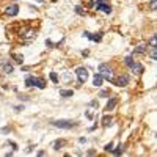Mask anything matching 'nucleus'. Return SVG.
<instances>
[{
  "label": "nucleus",
  "mask_w": 157,
  "mask_h": 157,
  "mask_svg": "<svg viewBox=\"0 0 157 157\" xmlns=\"http://www.w3.org/2000/svg\"><path fill=\"white\" fill-rule=\"evenodd\" d=\"M151 10L155 11V0H152V2H151Z\"/></svg>",
  "instance_id": "obj_26"
},
{
  "label": "nucleus",
  "mask_w": 157,
  "mask_h": 157,
  "mask_svg": "<svg viewBox=\"0 0 157 157\" xmlns=\"http://www.w3.org/2000/svg\"><path fill=\"white\" fill-rule=\"evenodd\" d=\"M85 36L90 38L91 41H101V39H102L101 33H90V32H85Z\"/></svg>",
  "instance_id": "obj_10"
},
{
  "label": "nucleus",
  "mask_w": 157,
  "mask_h": 157,
  "mask_svg": "<svg viewBox=\"0 0 157 157\" xmlns=\"http://www.w3.org/2000/svg\"><path fill=\"white\" fill-rule=\"evenodd\" d=\"M149 44H151V47H152V46H155V36H152V38H151V41H149Z\"/></svg>",
  "instance_id": "obj_25"
},
{
  "label": "nucleus",
  "mask_w": 157,
  "mask_h": 157,
  "mask_svg": "<svg viewBox=\"0 0 157 157\" xmlns=\"http://www.w3.org/2000/svg\"><path fill=\"white\" fill-rule=\"evenodd\" d=\"M50 80L57 83V82H58V75H57L55 72H50Z\"/></svg>",
  "instance_id": "obj_22"
},
{
  "label": "nucleus",
  "mask_w": 157,
  "mask_h": 157,
  "mask_svg": "<svg viewBox=\"0 0 157 157\" xmlns=\"http://www.w3.org/2000/svg\"><path fill=\"white\" fill-rule=\"evenodd\" d=\"M64 145H66V141H64V140H57V141L54 143V149L58 151V149H61Z\"/></svg>",
  "instance_id": "obj_15"
},
{
  "label": "nucleus",
  "mask_w": 157,
  "mask_h": 157,
  "mask_svg": "<svg viewBox=\"0 0 157 157\" xmlns=\"http://www.w3.org/2000/svg\"><path fill=\"white\" fill-rule=\"evenodd\" d=\"M104 149H105V151H112V149H113V143H109V145L104 148Z\"/></svg>",
  "instance_id": "obj_24"
},
{
  "label": "nucleus",
  "mask_w": 157,
  "mask_h": 157,
  "mask_svg": "<svg viewBox=\"0 0 157 157\" xmlns=\"http://www.w3.org/2000/svg\"><path fill=\"white\" fill-rule=\"evenodd\" d=\"M98 74H101L104 78H107L109 82H112L113 78H115V74H113V69L109 66L107 63H102V64H99V68H98Z\"/></svg>",
  "instance_id": "obj_1"
},
{
  "label": "nucleus",
  "mask_w": 157,
  "mask_h": 157,
  "mask_svg": "<svg viewBox=\"0 0 157 157\" xmlns=\"http://www.w3.org/2000/svg\"><path fill=\"white\" fill-rule=\"evenodd\" d=\"M124 63L127 64V66H130V64H132V63H134V60H132V57H130V55H129V57H126V58H124Z\"/></svg>",
  "instance_id": "obj_21"
},
{
  "label": "nucleus",
  "mask_w": 157,
  "mask_h": 157,
  "mask_svg": "<svg viewBox=\"0 0 157 157\" xmlns=\"http://www.w3.org/2000/svg\"><path fill=\"white\" fill-rule=\"evenodd\" d=\"M146 50H148V46H146V44H140V46L135 49V54H145Z\"/></svg>",
  "instance_id": "obj_17"
},
{
  "label": "nucleus",
  "mask_w": 157,
  "mask_h": 157,
  "mask_svg": "<svg viewBox=\"0 0 157 157\" xmlns=\"http://www.w3.org/2000/svg\"><path fill=\"white\" fill-rule=\"evenodd\" d=\"M60 96H63V98L72 96V90H61V91H60Z\"/></svg>",
  "instance_id": "obj_18"
},
{
  "label": "nucleus",
  "mask_w": 157,
  "mask_h": 157,
  "mask_svg": "<svg viewBox=\"0 0 157 157\" xmlns=\"http://www.w3.org/2000/svg\"><path fill=\"white\" fill-rule=\"evenodd\" d=\"M55 127H60V129H72L77 126L75 121H71V120H58V121H52Z\"/></svg>",
  "instance_id": "obj_3"
},
{
  "label": "nucleus",
  "mask_w": 157,
  "mask_h": 157,
  "mask_svg": "<svg viewBox=\"0 0 157 157\" xmlns=\"http://www.w3.org/2000/svg\"><path fill=\"white\" fill-rule=\"evenodd\" d=\"M25 85H27V86H38V88H44V86H46V82H44V78H38V77L29 75L27 78H25Z\"/></svg>",
  "instance_id": "obj_2"
},
{
  "label": "nucleus",
  "mask_w": 157,
  "mask_h": 157,
  "mask_svg": "<svg viewBox=\"0 0 157 157\" xmlns=\"http://www.w3.org/2000/svg\"><path fill=\"white\" fill-rule=\"evenodd\" d=\"M2 69H3L5 74H11V72H13V64H10L8 61H5V63L2 64Z\"/></svg>",
  "instance_id": "obj_12"
},
{
  "label": "nucleus",
  "mask_w": 157,
  "mask_h": 157,
  "mask_svg": "<svg viewBox=\"0 0 157 157\" xmlns=\"http://www.w3.org/2000/svg\"><path fill=\"white\" fill-rule=\"evenodd\" d=\"M75 74H77V78H78V82H80V83H85L88 80V69L86 68H82V66L77 68Z\"/></svg>",
  "instance_id": "obj_5"
},
{
  "label": "nucleus",
  "mask_w": 157,
  "mask_h": 157,
  "mask_svg": "<svg viewBox=\"0 0 157 157\" xmlns=\"http://www.w3.org/2000/svg\"><path fill=\"white\" fill-rule=\"evenodd\" d=\"M116 98H112L109 102H107V105H105V110H113L115 109V105H116Z\"/></svg>",
  "instance_id": "obj_14"
},
{
  "label": "nucleus",
  "mask_w": 157,
  "mask_h": 157,
  "mask_svg": "<svg viewBox=\"0 0 157 157\" xmlns=\"http://www.w3.org/2000/svg\"><path fill=\"white\" fill-rule=\"evenodd\" d=\"M112 151H113V154L120 155V154H123V152H124V146H123V145H120V146H118V149H112Z\"/></svg>",
  "instance_id": "obj_19"
},
{
  "label": "nucleus",
  "mask_w": 157,
  "mask_h": 157,
  "mask_svg": "<svg viewBox=\"0 0 157 157\" xmlns=\"http://www.w3.org/2000/svg\"><path fill=\"white\" fill-rule=\"evenodd\" d=\"M102 80H104V77H102L101 74H96V75L93 77V85H94V86H101V85H102Z\"/></svg>",
  "instance_id": "obj_11"
},
{
  "label": "nucleus",
  "mask_w": 157,
  "mask_h": 157,
  "mask_svg": "<svg viewBox=\"0 0 157 157\" xmlns=\"http://www.w3.org/2000/svg\"><path fill=\"white\" fill-rule=\"evenodd\" d=\"M96 10H101L102 13H105V14H110L112 13V6L105 2V0H98L96 2Z\"/></svg>",
  "instance_id": "obj_4"
},
{
  "label": "nucleus",
  "mask_w": 157,
  "mask_h": 157,
  "mask_svg": "<svg viewBox=\"0 0 157 157\" xmlns=\"http://www.w3.org/2000/svg\"><path fill=\"white\" fill-rule=\"evenodd\" d=\"M13 58H14V61H16V63H22V61H24V57H22V55H19V54H14V55H13Z\"/></svg>",
  "instance_id": "obj_20"
},
{
  "label": "nucleus",
  "mask_w": 157,
  "mask_h": 157,
  "mask_svg": "<svg viewBox=\"0 0 157 157\" xmlns=\"http://www.w3.org/2000/svg\"><path fill=\"white\" fill-rule=\"evenodd\" d=\"M113 82H115V85H118V86H126V85L129 83V75L121 74V75H118L116 78H113Z\"/></svg>",
  "instance_id": "obj_6"
},
{
  "label": "nucleus",
  "mask_w": 157,
  "mask_h": 157,
  "mask_svg": "<svg viewBox=\"0 0 157 157\" xmlns=\"http://www.w3.org/2000/svg\"><path fill=\"white\" fill-rule=\"evenodd\" d=\"M19 13V6L17 5H10L8 8H6V14L8 16H16Z\"/></svg>",
  "instance_id": "obj_9"
},
{
  "label": "nucleus",
  "mask_w": 157,
  "mask_h": 157,
  "mask_svg": "<svg viewBox=\"0 0 157 157\" xmlns=\"http://www.w3.org/2000/svg\"><path fill=\"white\" fill-rule=\"evenodd\" d=\"M112 121H113L112 116H109V115L104 116V118H102V126H104V127H109V126H112Z\"/></svg>",
  "instance_id": "obj_13"
},
{
  "label": "nucleus",
  "mask_w": 157,
  "mask_h": 157,
  "mask_svg": "<svg viewBox=\"0 0 157 157\" xmlns=\"http://www.w3.org/2000/svg\"><path fill=\"white\" fill-rule=\"evenodd\" d=\"M129 68H130V71H132L134 74H141V72H143V69H145V68H143L140 63H135V61H134L132 64H130Z\"/></svg>",
  "instance_id": "obj_8"
},
{
  "label": "nucleus",
  "mask_w": 157,
  "mask_h": 157,
  "mask_svg": "<svg viewBox=\"0 0 157 157\" xmlns=\"http://www.w3.org/2000/svg\"><path fill=\"white\" fill-rule=\"evenodd\" d=\"M149 58H151L152 61H155V60H157V49H155V46H152V47H151V50H149Z\"/></svg>",
  "instance_id": "obj_16"
},
{
  "label": "nucleus",
  "mask_w": 157,
  "mask_h": 157,
  "mask_svg": "<svg viewBox=\"0 0 157 157\" xmlns=\"http://www.w3.org/2000/svg\"><path fill=\"white\" fill-rule=\"evenodd\" d=\"M75 13H77V14H80V16H83V14H85V11H83V8H82V6H75Z\"/></svg>",
  "instance_id": "obj_23"
},
{
  "label": "nucleus",
  "mask_w": 157,
  "mask_h": 157,
  "mask_svg": "<svg viewBox=\"0 0 157 157\" xmlns=\"http://www.w3.org/2000/svg\"><path fill=\"white\" fill-rule=\"evenodd\" d=\"M21 36L25 39H32V38H35V30L33 29H24L21 32Z\"/></svg>",
  "instance_id": "obj_7"
}]
</instances>
